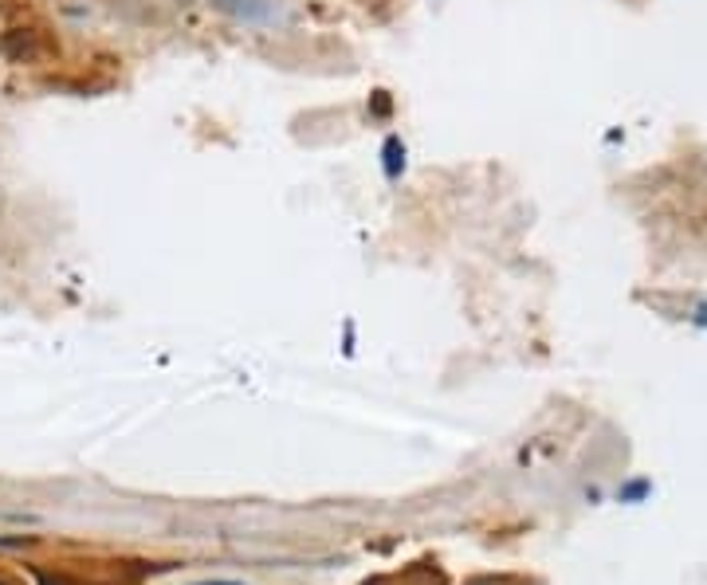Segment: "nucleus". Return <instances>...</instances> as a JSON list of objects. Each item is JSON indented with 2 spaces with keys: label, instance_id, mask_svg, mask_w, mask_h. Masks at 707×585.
Returning a JSON list of instances; mask_svg holds the SVG:
<instances>
[{
  "label": "nucleus",
  "instance_id": "1",
  "mask_svg": "<svg viewBox=\"0 0 707 585\" xmlns=\"http://www.w3.org/2000/svg\"><path fill=\"white\" fill-rule=\"evenodd\" d=\"M645 491H649V483H632V487H625V491H622V503H632V500H641Z\"/></svg>",
  "mask_w": 707,
  "mask_h": 585
},
{
  "label": "nucleus",
  "instance_id": "2",
  "mask_svg": "<svg viewBox=\"0 0 707 585\" xmlns=\"http://www.w3.org/2000/svg\"><path fill=\"white\" fill-rule=\"evenodd\" d=\"M193 585H240V582H193Z\"/></svg>",
  "mask_w": 707,
  "mask_h": 585
}]
</instances>
